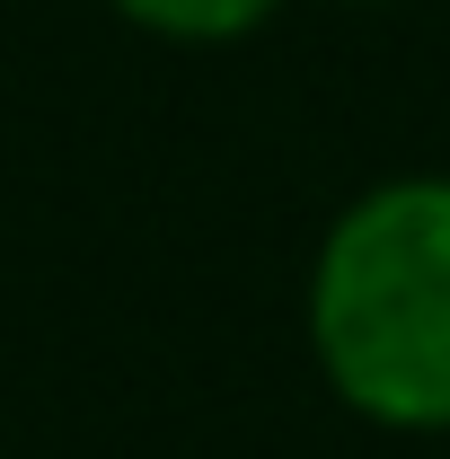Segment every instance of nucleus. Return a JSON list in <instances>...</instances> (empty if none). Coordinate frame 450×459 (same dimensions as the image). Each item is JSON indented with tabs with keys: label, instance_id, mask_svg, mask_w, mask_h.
I'll list each match as a JSON object with an SVG mask.
<instances>
[{
	"label": "nucleus",
	"instance_id": "f257e3e1",
	"mask_svg": "<svg viewBox=\"0 0 450 459\" xmlns=\"http://www.w3.org/2000/svg\"><path fill=\"white\" fill-rule=\"evenodd\" d=\"M309 344L389 433H450V177L353 195L309 265Z\"/></svg>",
	"mask_w": 450,
	"mask_h": 459
},
{
	"label": "nucleus",
	"instance_id": "f03ea898",
	"mask_svg": "<svg viewBox=\"0 0 450 459\" xmlns=\"http://www.w3.org/2000/svg\"><path fill=\"white\" fill-rule=\"evenodd\" d=\"M115 9L151 36H177V45H229V36L265 27L282 0H115Z\"/></svg>",
	"mask_w": 450,
	"mask_h": 459
}]
</instances>
